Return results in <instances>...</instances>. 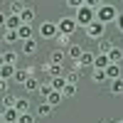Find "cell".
Listing matches in <instances>:
<instances>
[{"instance_id": "cell-1", "label": "cell", "mask_w": 123, "mask_h": 123, "mask_svg": "<svg viewBox=\"0 0 123 123\" xmlns=\"http://www.w3.org/2000/svg\"><path fill=\"white\" fill-rule=\"evenodd\" d=\"M118 12H121V10H118L116 5H111V3H104V5L98 7V12H96V20H98V22H104V25H111V22L116 25V20H118Z\"/></svg>"}, {"instance_id": "cell-2", "label": "cell", "mask_w": 123, "mask_h": 123, "mask_svg": "<svg viewBox=\"0 0 123 123\" xmlns=\"http://www.w3.org/2000/svg\"><path fill=\"white\" fill-rule=\"evenodd\" d=\"M76 22H79V27H89L91 22H96V10H91L89 5H84V7H81V10H76Z\"/></svg>"}, {"instance_id": "cell-3", "label": "cell", "mask_w": 123, "mask_h": 123, "mask_svg": "<svg viewBox=\"0 0 123 123\" xmlns=\"http://www.w3.org/2000/svg\"><path fill=\"white\" fill-rule=\"evenodd\" d=\"M39 37L42 39H57L59 37V25L52 22V20H44V22H39Z\"/></svg>"}, {"instance_id": "cell-4", "label": "cell", "mask_w": 123, "mask_h": 123, "mask_svg": "<svg viewBox=\"0 0 123 123\" xmlns=\"http://www.w3.org/2000/svg\"><path fill=\"white\" fill-rule=\"evenodd\" d=\"M57 25H59V32L62 35H74L76 30H79V22H76V17H71V15H64V17H59L57 20Z\"/></svg>"}, {"instance_id": "cell-5", "label": "cell", "mask_w": 123, "mask_h": 123, "mask_svg": "<svg viewBox=\"0 0 123 123\" xmlns=\"http://www.w3.org/2000/svg\"><path fill=\"white\" fill-rule=\"evenodd\" d=\"M84 32H86V37H89V39H94V42H101V39L106 37V25L96 20V22H91V25L84 30Z\"/></svg>"}, {"instance_id": "cell-6", "label": "cell", "mask_w": 123, "mask_h": 123, "mask_svg": "<svg viewBox=\"0 0 123 123\" xmlns=\"http://www.w3.org/2000/svg\"><path fill=\"white\" fill-rule=\"evenodd\" d=\"M42 69L47 71V76H49V79H59V76H67V69H64V64H49V62H47V64H44Z\"/></svg>"}, {"instance_id": "cell-7", "label": "cell", "mask_w": 123, "mask_h": 123, "mask_svg": "<svg viewBox=\"0 0 123 123\" xmlns=\"http://www.w3.org/2000/svg\"><path fill=\"white\" fill-rule=\"evenodd\" d=\"M0 121L3 123H17L20 121V111L17 108H0Z\"/></svg>"}, {"instance_id": "cell-8", "label": "cell", "mask_w": 123, "mask_h": 123, "mask_svg": "<svg viewBox=\"0 0 123 123\" xmlns=\"http://www.w3.org/2000/svg\"><path fill=\"white\" fill-rule=\"evenodd\" d=\"M94 62H96V54L86 49V52H84V57H81V59L76 62V64H74V69H79V71L84 69V67H91V69H94Z\"/></svg>"}, {"instance_id": "cell-9", "label": "cell", "mask_w": 123, "mask_h": 123, "mask_svg": "<svg viewBox=\"0 0 123 123\" xmlns=\"http://www.w3.org/2000/svg\"><path fill=\"white\" fill-rule=\"evenodd\" d=\"M17 59H20V54L15 52V49H5V52L0 54V64H10V67H17Z\"/></svg>"}, {"instance_id": "cell-10", "label": "cell", "mask_w": 123, "mask_h": 123, "mask_svg": "<svg viewBox=\"0 0 123 123\" xmlns=\"http://www.w3.org/2000/svg\"><path fill=\"white\" fill-rule=\"evenodd\" d=\"M20 27H22V17H20V15H10V12H7L3 30H20Z\"/></svg>"}, {"instance_id": "cell-11", "label": "cell", "mask_w": 123, "mask_h": 123, "mask_svg": "<svg viewBox=\"0 0 123 123\" xmlns=\"http://www.w3.org/2000/svg\"><path fill=\"white\" fill-rule=\"evenodd\" d=\"M52 106H49L47 104V101H39V104H37V108H35V116L37 118H49V116H52Z\"/></svg>"}, {"instance_id": "cell-12", "label": "cell", "mask_w": 123, "mask_h": 123, "mask_svg": "<svg viewBox=\"0 0 123 123\" xmlns=\"http://www.w3.org/2000/svg\"><path fill=\"white\" fill-rule=\"evenodd\" d=\"M64 59H67V52H64V49H52V52H49V64H64Z\"/></svg>"}, {"instance_id": "cell-13", "label": "cell", "mask_w": 123, "mask_h": 123, "mask_svg": "<svg viewBox=\"0 0 123 123\" xmlns=\"http://www.w3.org/2000/svg\"><path fill=\"white\" fill-rule=\"evenodd\" d=\"M84 52H86V49L81 47V44H71V47L67 49V57H69V59H74V64H76V62L84 57Z\"/></svg>"}, {"instance_id": "cell-14", "label": "cell", "mask_w": 123, "mask_h": 123, "mask_svg": "<svg viewBox=\"0 0 123 123\" xmlns=\"http://www.w3.org/2000/svg\"><path fill=\"white\" fill-rule=\"evenodd\" d=\"M15 74H17V67L0 64V79H3V81H10V79H15Z\"/></svg>"}, {"instance_id": "cell-15", "label": "cell", "mask_w": 123, "mask_h": 123, "mask_svg": "<svg viewBox=\"0 0 123 123\" xmlns=\"http://www.w3.org/2000/svg\"><path fill=\"white\" fill-rule=\"evenodd\" d=\"M37 49H39V42H37V39H27V42H22V54H25V57L37 54Z\"/></svg>"}, {"instance_id": "cell-16", "label": "cell", "mask_w": 123, "mask_h": 123, "mask_svg": "<svg viewBox=\"0 0 123 123\" xmlns=\"http://www.w3.org/2000/svg\"><path fill=\"white\" fill-rule=\"evenodd\" d=\"M106 76H108V84H111V81H116V79H123V69H121V64H111V67L106 69Z\"/></svg>"}, {"instance_id": "cell-17", "label": "cell", "mask_w": 123, "mask_h": 123, "mask_svg": "<svg viewBox=\"0 0 123 123\" xmlns=\"http://www.w3.org/2000/svg\"><path fill=\"white\" fill-rule=\"evenodd\" d=\"M25 7H27L25 0H12V3L7 5V12H10V15H22V12H25Z\"/></svg>"}, {"instance_id": "cell-18", "label": "cell", "mask_w": 123, "mask_h": 123, "mask_svg": "<svg viewBox=\"0 0 123 123\" xmlns=\"http://www.w3.org/2000/svg\"><path fill=\"white\" fill-rule=\"evenodd\" d=\"M3 42L5 44H15V42H22V39H20L17 30H3Z\"/></svg>"}, {"instance_id": "cell-19", "label": "cell", "mask_w": 123, "mask_h": 123, "mask_svg": "<svg viewBox=\"0 0 123 123\" xmlns=\"http://www.w3.org/2000/svg\"><path fill=\"white\" fill-rule=\"evenodd\" d=\"M39 86H42V81H39L37 76H30L27 84H25V91L27 94H39Z\"/></svg>"}, {"instance_id": "cell-20", "label": "cell", "mask_w": 123, "mask_h": 123, "mask_svg": "<svg viewBox=\"0 0 123 123\" xmlns=\"http://www.w3.org/2000/svg\"><path fill=\"white\" fill-rule=\"evenodd\" d=\"M111 67V59L108 54H96V62H94V69H101V71H106Z\"/></svg>"}, {"instance_id": "cell-21", "label": "cell", "mask_w": 123, "mask_h": 123, "mask_svg": "<svg viewBox=\"0 0 123 123\" xmlns=\"http://www.w3.org/2000/svg\"><path fill=\"white\" fill-rule=\"evenodd\" d=\"M20 17H22V25H32V22H35V17H37V12H35V7H32V5H27V7H25V12L20 15Z\"/></svg>"}, {"instance_id": "cell-22", "label": "cell", "mask_w": 123, "mask_h": 123, "mask_svg": "<svg viewBox=\"0 0 123 123\" xmlns=\"http://www.w3.org/2000/svg\"><path fill=\"white\" fill-rule=\"evenodd\" d=\"M30 106H32V104H30V98H27V96H17L15 108L20 111V116H22V113H30Z\"/></svg>"}, {"instance_id": "cell-23", "label": "cell", "mask_w": 123, "mask_h": 123, "mask_svg": "<svg viewBox=\"0 0 123 123\" xmlns=\"http://www.w3.org/2000/svg\"><path fill=\"white\" fill-rule=\"evenodd\" d=\"M17 32H20V39H22V42H27V39H35V30H32V25H22Z\"/></svg>"}, {"instance_id": "cell-24", "label": "cell", "mask_w": 123, "mask_h": 123, "mask_svg": "<svg viewBox=\"0 0 123 123\" xmlns=\"http://www.w3.org/2000/svg\"><path fill=\"white\" fill-rule=\"evenodd\" d=\"M91 81H94V84H108V76H106V71L94 69L91 71Z\"/></svg>"}, {"instance_id": "cell-25", "label": "cell", "mask_w": 123, "mask_h": 123, "mask_svg": "<svg viewBox=\"0 0 123 123\" xmlns=\"http://www.w3.org/2000/svg\"><path fill=\"white\" fill-rule=\"evenodd\" d=\"M62 101H64V94H62V91H52V94H49V98H47V104L52 106V108H57Z\"/></svg>"}, {"instance_id": "cell-26", "label": "cell", "mask_w": 123, "mask_h": 123, "mask_svg": "<svg viewBox=\"0 0 123 123\" xmlns=\"http://www.w3.org/2000/svg\"><path fill=\"white\" fill-rule=\"evenodd\" d=\"M108 91H111L113 96H123V79L111 81V84H108Z\"/></svg>"}, {"instance_id": "cell-27", "label": "cell", "mask_w": 123, "mask_h": 123, "mask_svg": "<svg viewBox=\"0 0 123 123\" xmlns=\"http://www.w3.org/2000/svg\"><path fill=\"white\" fill-rule=\"evenodd\" d=\"M52 91H54V89H52V81H42V86H39V98H42V101H47Z\"/></svg>"}, {"instance_id": "cell-28", "label": "cell", "mask_w": 123, "mask_h": 123, "mask_svg": "<svg viewBox=\"0 0 123 123\" xmlns=\"http://www.w3.org/2000/svg\"><path fill=\"white\" fill-rule=\"evenodd\" d=\"M113 47H116V44L111 42V39H106V37H104V39L98 42V54H111V49H113Z\"/></svg>"}, {"instance_id": "cell-29", "label": "cell", "mask_w": 123, "mask_h": 123, "mask_svg": "<svg viewBox=\"0 0 123 123\" xmlns=\"http://www.w3.org/2000/svg\"><path fill=\"white\" fill-rule=\"evenodd\" d=\"M108 59H111V64H121V62H123V49L121 47H113L111 54H108Z\"/></svg>"}, {"instance_id": "cell-30", "label": "cell", "mask_w": 123, "mask_h": 123, "mask_svg": "<svg viewBox=\"0 0 123 123\" xmlns=\"http://www.w3.org/2000/svg\"><path fill=\"white\" fill-rule=\"evenodd\" d=\"M54 42L59 44V49H62V47H67V49H69L71 44H74V42H71V37H69V35H62V32H59V37L54 39Z\"/></svg>"}, {"instance_id": "cell-31", "label": "cell", "mask_w": 123, "mask_h": 123, "mask_svg": "<svg viewBox=\"0 0 123 123\" xmlns=\"http://www.w3.org/2000/svg\"><path fill=\"white\" fill-rule=\"evenodd\" d=\"M79 79H81V71L79 69H71V71H67V81H69V84H79Z\"/></svg>"}, {"instance_id": "cell-32", "label": "cell", "mask_w": 123, "mask_h": 123, "mask_svg": "<svg viewBox=\"0 0 123 123\" xmlns=\"http://www.w3.org/2000/svg\"><path fill=\"white\" fill-rule=\"evenodd\" d=\"M15 104H17V96H12V94L3 96V108H15Z\"/></svg>"}, {"instance_id": "cell-33", "label": "cell", "mask_w": 123, "mask_h": 123, "mask_svg": "<svg viewBox=\"0 0 123 123\" xmlns=\"http://www.w3.org/2000/svg\"><path fill=\"white\" fill-rule=\"evenodd\" d=\"M17 123H39V121H37V116L32 113V111H30V113H22V116H20Z\"/></svg>"}, {"instance_id": "cell-34", "label": "cell", "mask_w": 123, "mask_h": 123, "mask_svg": "<svg viewBox=\"0 0 123 123\" xmlns=\"http://www.w3.org/2000/svg\"><path fill=\"white\" fill-rule=\"evenodd\" d=\"M86 5V0H67V7H71V10H81Z\"/></svg>"}, {"instance_id": "cell-35", "label": "cell", "mask_w": 123, "mask_h": 123, "mask_svg": "<svg viewBox=\"0 0 123 123\" xmlns=\"http://www.w3.org/2000/svg\"><path fill=\"white\" fill-rule=\"evenodd\" d=\"M62 94H64V98H74L76 96V86L74 84H67V89L62 91Z\"/></svg>"}, {"instance_id": "cell-36", "label": "cell", "mask_w": 123, "mask_h": 123, "mask_svg": "<svg viewBox=\"0 0 123 123\" xmlns=\"http://www.w3.org/2000/svg\"><path fill=\"white\" fill-rule=\"evenodd\" d=\"M116 30H118V32L123 35V10L118 12V20H116Z\"/></svg>"}, {"instance_id": "cell-37", "label": "cell", "mask_w": 123, "mask_h": 123, "mask_svg": "<svg viewBox=\"0 0 123 123\" xmlns=\"http://www.w3.org/2000/svg\"><path fill=\"white\" fill-rule=\"evenodd\" d=\"M0 91H3V96L10 94V81H3V79H0Z\"/></svg>"}, {"instance_id": "cell-38", "label": "cell", "mask_w": 123, "mask_h": 123, "mask_svg": "<svg viewBox=\"0 0 123 123\" xmlns=\"http://www.w3.org/2000/svg\"><path fill=\"white\" fill-rule=\"evenodd\" d=\"M104 123H118V121H104Z\"/></svg>"}, {"instance_id": "cell-39", "label": "cell", "mask_w": 123, "mask_h": 123, "mask_svg": "<svg viewBox=\"0 0 123 123\" xmlns=\"http://www.w3.org/2000/svg\"><path fill=\"white\" fill-rule=\"evenodd\" d=\"M118 123H123V121H118Z\"/></svg>"}]
</instances>
